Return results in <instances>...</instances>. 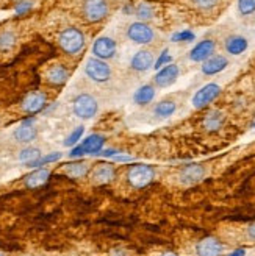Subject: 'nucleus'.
Masks as SVG:
<instances>
[{"label": "nucleus", "instance_id": "19", "mask_svg": "<svg viewBox=\"0 0 255 256\" xmlns=\"http://www.w3.org/2000/svg\"><path fill=\"white\" fill-rule=\"evenodd\" d=\"M46 78L50 84H55V86H61L65 84L69 78V70L61 66V64H54L50 66L46 72Z\"/></svg>", "mask_w": 255, "mask_h": 256}, {"label": "nucleus", "instance_id": "21", "mask_svg": "<svg viewBox=\"0 0 255 256\" xmlns=\"http://www.w3.org/2000/svg\"><path fill=\"white\" fill-rule=\"evenodd\" d=\"M154 98H155V88L150 84L139 86L133 94V102L139 106H144V105L150 104Z\"/></svg>", "mask_w": 255, "mask_h": 256}, {"label": "nucleus", "instance_id": "37", "mask_svg": "<svg viewBox=\"0 0 255 256\" xmlns=\"http://www.w3.org/2000/svg\"><path fill=\"white\" fill-rule=\"evenodd\" d=\"M244 250L243 248H238V250H235V252H232L230 254H227V256H244Z\"/></svg>", "mask_w": 255, "mask_h": 256}, {"label": "nucleus", "instance_id": "16", "mask_svg": "<svg viewBox=\"0 0 255 256\" xmlns=\"http://www.w3.org/2000/svg\"><path fill=\"white\" fill-rule=\"evenodd\" d=\"M46 102H47V97L44 92H41V91L30 92L22 102V110L29 114H35L46 106Z\"/></svg>", "mask_w": 255, "mask_h": 256}, {"label": "nucleus", "instance_id": "27", "mask_svg": "<svg viewBox=\"0 0 255 256\" xmlns=\"http://www.w3.org/2000/svg\"><path fill=\"white\" fill-rule=\"evenodd\" d=\"M135 14L138 18V20H141V22H149L154 19L155 16V10L154 6H152L150 4H146V2H141V4H138L136 8H135Z\"/></svg>", "mask_w": 255, "mask_h": 256}, {"label": "nucleus", "instance_id": "8", "mask_svg": "<svg viewBox=\"0 0 255 256\" xmlns=\"http://www.w3.org/2000/svg\"><path fill=\"white\" fill-rule=\"evenodd\" d=\"M219 94H221V86L216 83H208L199 89V91L193 96V100L191 102H193L194 108L200 110V108H205L213 100L218 98Z\"/></svg>", "mask_w": 255, "mask_h": 256}, {"label": "nucleus", "instance_id": "35", "mask_svg": "<svg viewBox=\"0 0 255 256\" xmlns=\"http://www.w3.org/2000/svg\"><path fill=\"white\" fill-rule=\"evenodd\" d=\"M32 8V2H29V0H24V2H19L18 6H16V12L18 14H24L25 11H29Z\"/></svg>", "mask_w": 255, "mask_h": 256}, {"label": "nucleus", "instance_id": "9", "mask_svg": "<svg viewBox=\"0 0 255 256\" xmlns=\"http://www.w3.org/2000/svg\"><path fill=\"white\" fill-rule=\"evenodd\" d=\"M116 41L108 36H100L93 44V55L99 60H111L116 55Z\"/></svg>", "mask_w": 255, "mask_h": 256}, {"label": "nucleus", "instance_id": "32", "mask_svg": "<svg viewBox=\"0 0 255 256\" xmlns=\"http://www.w3.org/2000/svg\"><path fill=\"white\" fill-rule=\"evenodd\" d=\"M171 61H172V56H171V54H169V50L168 48H164L163 52L160 54V58L155 61V69L157 70H160L161 68H164V66H168V64H171Z\"/></svg>", "mask_w": 255, "mask_h": 256}, {"label": "nucleus", "instance_id": "15", "mask_svg": "<svg viewBox=\"0 0 255 256\" xmlns=\"http://www.w3.org/2000/svg\"><path fill=\"white\" fill-rule=\"evenodd\" d=\"M36 134H38V130H36V126H35V119L24 120L15 130V133H13L15 139L18 140V142H21V144H30L32 140H35Z\"/></svg>", "mask_w": 255, "mask_h": 256}, {"label": "nucleus", "instance_id": "29", "mask_svg": "<svg viewBox=\"0 0 255 256\" xmlns=\"http://www.w3.org/2000/svg\"><path fill=\"white\" fill-rule=\"evenodd\" d=\"M238 11L241 16H249L255 12V0H238Z\"/></svg>", "mask_w": 255, "mask_h": 256}, {"label": "nucleus", "instance_id": "11", "mask_svg": "<svg viewBox=\"0 0 255 256\" xmlns=\"http://www.w3.org/2000/svg\"><path fill=\"white\" fill-rule=\"evenodd\" d=\"M203 176H205V169L200 164H188L182 168L180 174H178V180L185 186H191L199 183Z\"/></svg>", "mask_w": 255, "mask_h": 256}, {"label": "nucleus", "instance_id": "39", "mask_svg": "<svg viewBox=\"0 0 255 256\" xmlns=\"http://www.w3.org/2000/svg\"><path fill=\"white\" fill-rule=\"evenodd\" d=\"M161 256H178V254H175V253H172V252H166V253H163Z\"/></svg>", "mask_w": 255, "mask_h": 256}, {"label": "nucleus", "instance_id": "26", "mask_svg": "<svg viewBox=\"0 0 255 256\" xmlns=\"http://www.w3.org/2000/svg\"><path fill=\"white\" fill-rule=\"evenodd\" d=\"M40 158H41V150L36 147H27L19 153V161L27 166V168H32Z\"/></svg>", "mask_w": 255, "mask_h": 256}, {"label": "nucleus", "instance_id": "40", "mask_svg": "<svg viewBox=\"0 0 255 256\" xmlns=\"http://www.w3.org/2000/svg\"><path fill=\"white\" fill-rule=\"evenodd\" d=\"M252 128H255V120H253V124H252Z\"/></svg>", "mask_w": 255, "mask_h": 256}, {"label": "nucleus", "instance_id": "31", "mask_svg": "<svg viewBox=\"0 0 255 256\" xmlns=\"http://www.w3.org/2000/svg\"><path fill=\"white\" fill-rule=\"evenodd\" d=\"M191 4H193L197 10L208 11V10H211V8H214L216 5H218L219 0H191Z\"/></svg>", "mask_w": 255, "mask_h": 256}, {"label": "nucleus", "instance_id": "20", "mask_svg": "<svg viewBox=\"0 0 255 256\" xmlns=\"http://www.w3.org/2000/svg\"><path fill=\"white\" fill-rule=\"evenodd\" d=\"M247 40L244 36H239V34H233V36H228L225 42H224V47L227 50V54L230 55H241L244 54L247 50Z\"/></svg>", "mask_w": 255, "mask_h": 256}, {"label": "nucleus", "instance_id": "14", "mask_svg": "<svg viewBox=\"0 0 255 256\" xmlns=\"http://www.w3.org/2000/svg\"><path fill=\"white\" fill-rule=\"evenodd\" d=\"M154 64H155L154 54H152L150 50L143 48V50H138V52L133 55V58L130 61V68L135 72H146L154 66Z\"/></svg>", "mask_w": 255, "mask_h": 256}, {"label": "nucleus", "instance_id": "18", "mask_svg": "<svg viewBox=\"0 0 255 256\" xmlns=\"http://www.w3.org/2000/svg\"><path fill=\"white\" fill-rule=\"evenodd\" d=\"M114 175H116V170L111 164H99L91 174V180L94 184H107L113 180Z\"/></svg>", "mask_w": 255, "mask_h": 256}, {"label": "nucleus", "instance_id": "7", "mask_svg": "<svg viewBox=\"0 0 255 256\" xmlns=\"http://www.w3.org/2000/svg\"><path fill=\"white\" fill-rule=\"evenodd\" d=\"M104 146H105V138L104 136H102V134H91V136H88L80 146L74 147L69 155L72 158L82 156V155H85V153H89V155H99Z\"/></svg>", "mask_w": 255, "mask_h": 256}, {"label": "nucleus", "instance_id": "28", "mask_svg": "<svg viewBox=\"0 0 255 256\" xmlns=\"http://www.w3.org/2000/svg\"><path fill=\"white\" fill-rule=\"evenodd\" d=\"M16 34L11 30L0 32V52H8L16 46Z\"/></svg>", "mask_w": 255, "mask_h": 256}, {"label": "nucleus", "instance_id": "25", "mask_svg": "<svg viewBox=\"0 0 255 256\" xmlns=\"http://www.w3.org/2000/svg\"><path fill=\"white\" fill-rule=\"evenodd\" d=\"M177 110V104L174 100H161L154 106V114L160 119H168Z\"/></svg>", "mask_w": 255, "mask_h": 256}, {"label": "nucleus", "instance_id": "36", "mask_svg": "<svg viewBox=\"0 0 255 256\" xmlns=\"http://www.w3.org/2000/svg\"><path fill=\"white\" fill-rule=\"evenodd\" d=\"M247 236H249L252 240H255V222L249 225V228H247Z\"/></svg>", "mask_w": 255, "mask_h": 256}, {"label": "nucleus", "instance_id": "4", "mask_svg": "<svg viewBox=\"0 0 255 256\" xmlns=\"http://www.w3.org/2000/svg\"><path fill=\"white\" fill-rule=\"evenodd\" d=\"M72 111L80 119H93L99 111V104L91 94H79L72 102Z\"/></svg>", "mask_w": 255, "mask_h": 256}, {"label": "nucleus", "instance_id": "12", "mask_svg": "<svg viewBox=\"0 0 255 256\" xmlns=\"http://www.w3.org/2000/svg\"><path fill=\"white\" fill-rule=\"evenodd\" d=\"M222 252H224L222 242L216 238H203L196 246L197 256H221Z\"/></svg>", "mask_w": 255, "mask_h": 256}, {"label": "nucleus", "instance_id": "1", "mask_svg": "<svg viewBox=\"0 0 255 256\" xmlns=\"http://www.w3.org/2000/svg\"><path fill=\"white\" fill-rule=\"evenodd\" d=\"M85 34L75 27H68L58 34V44L68 55H79L85 47Z\"/></svg>", "mask_w": 255, "mask_h": 256}, {"label": "nucleus", "instance_id": "34", "mask_svg": "<svg viewBox=\"0 0 255 256\" xmlns=\"http://www.w3.org/2000/svg\"><path fill=\"white\" fill-rule=\"evenodd\" d=\"M194 40V33L193 32H178L172 36V41L174 42H182V41H193Z\"/></svg>", "mask_w": 255, "mask_h": 256}, {"label": "nucleus", "instance_id": "24", "mask_svg": "<svg viewBox=\"0 0 255 256\" xmlns=\"http://www.w3.org/2000/svg\"><path fill=\"white\" fill-rule=\"evenodd\" d=\"M63 172H65L69 178H83L89 172V164L85 161L69 162L63 168Z\"/></svg>", "mask_w": 255, "mask_h": 256}, {"label": "nucleus", "instance_id": "10", "mask_svg": "<svg viewBox=\"0 0 255 256\" xmlns=\"http://www.w3.org/2000/svg\"><path fill=\"white\" fill-rule=\"evenodd\" d=\"M180 75V69H178L177 64H168V66L161 68L157 75L154 76V82L158 88H169L171 84H174Z\"/></svg>", "mask_w": 255, "mask_h": 256}, {"label": "nucleus", "instance_id": "22", "mask_svg": "<svg viewBox=\"0 0 255 256\" xmlns=\"http://www.w3.org/2000/svg\"><path fill=\"white\" fill-rule=\"evenodd\" d=\"M50 176V172L47 169H38L35 172H32L30 175L25 176V186L30 189H38L47 183Z\"/></svg>", "mask_w": 255, "mask_h": 256}, {"label": "nucleus", "instance_id": "17", "mask_svg": "<svg viewBox=\"0 0 255 256\" xmlns=\"http://www.w3.org/2000/svg\"><path fill=\"white\" fill-rule=\"evenodd\" d=\"M228 66V61L225 56L222 55H213L210 56L208 60H205L202 62V74H205V75H216V74H219L222 72L225 68Z\"/></svg>", "mask_w": 255, "mask_h": 256}, {"label": "nucleus", "instance_id": "2", "mask_svg": "<svg viewBox=\"0 0 255 256\" xmlns=\"http://www.w3.org/2000/svg\"><path fill=\"white\" fill-rule=\"evenodd\" d=\"M125 178H127V183L132 188L141 189L152 183V180L155 178V170L154 168H150V166H146V164H135L129 168Z\"/></svg>", "mask_w": 255, "mask_h": 256}, {"label": "nucleus", "instance_id": "5", "mask_svg": "<svg viewBox=\"0 0 255 256\" xmlns=\"http://www.w3.org/2000/svg\"><path fill=\"white\" fill-rule=\"evenodd\" d=\"M85 74L88 78H91L96 83H105L111 78V68L107 61L93 56L85 64Z\"/></svg>", "mask_w": 255, "mask_h": 256}, {"label": "nucleus", "instance_id": "23", "mask_svg": "<svg viewBox=\"0 0 255 256\" xmlns=\"http://www.w3.org/2000/svg\"><path fill=\"white\" fill-rule=\"evenodd\" d=\"M224 122H225L224 114L218 110H213L207 114L205 118H203V128L208 132H216L224 125Z\"/></svg>", "mask_w": 255, "mask_h": 256}, {"label": "nucleus", "instance_id": "33", "mask_svg": "<svg viewBox=\"0 0 255 256\" xmlns=\"http://www.w3.org/2000/svg\"><path fill=\"white\" fill-rule=\"evenodd\" d=\"M61 158V153L60 152H54L50 153V155H46V156H41L32 168H40V166H44V164H49V162H54V161H58Z\"/></svg>", "mask_w": 255, "mask_h": 256}, {"label": "nucleus", "instance_id": "6", "mask_svg": "<svg viewBox=\"0 0 255 256\" xmlns=\"http://www.w3.org/2000/svg\"><path fill=\"white\" fill-rule=\"evenodd\" d=\"M107 0H83L82 12L88 22H100L108 16Z\"/></svg>", "mask_w": 255, "mask_h": 256}, {"label": "nucleus", "instance_id": "13", "mask_svg": "<svg viewBox=\"0 0 255 256\" xmlns=\"http://www.w3.org/2000/svg\"><path fill=\"white\" fill-rule=\"evenodd\" d=\"M216 44L213 40H203L200 42H197L189 52V60L194 62H203L205 60H208L210 56H213L214 54Z\"/></svg>", "mask_w": 255, "mask_h": 256}, {"label": "nucleus", "instance_id": "30", "mask_svg": "<svg viewBox=\"0 0 255 256\" xmlns=\"http://www.w3.org/2000/svg\"><path fill=\"white\" fill-rule=\"evenodd\" d=\"M83 132H85V126H77L75 130L66 138V140H65V146L66 147H71V146H75L80 140V138L83 136Z\"/></svg>", "mask_w": 255, "mask_h": 256}, {"label": "nucleus", "instance_id": "38", "mask_svg": "<svg viewBox=\"0 0 255 256\" xmlns=\"http://www.w3.org/2000/svg\"><path fill=\"white\" fill-rule=\"evenodd\" d=\"M114 160L116 161H132L130 156H114Z\"/></svg>", "mask_w": 255, "mask_h": 256}, {"label": "nucleus", "instance_id": "3", "mask_svg": "<svg viewBox=\"0 0 255 256\" xmlns=\"http://www.w3.org/2000/svg\"><path fill=\"white\" fill-rule=\"evenodd\" d=\"M127 38H129V40L135 44L147 46V44L154 42L155 32L147 22L136 20V22H132L129 25V28H127Z\"/></svg>", "mask_w": 255, "mask_h": 256}]
</instances>
